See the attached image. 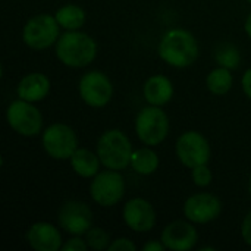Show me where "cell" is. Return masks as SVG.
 Instances as JSON below:
<instances>
[{
	"mask_svg": "<svg viewBox=\"0 0 251 251\" xmlns=\"http://www.w3.org/2000/svg\"><path fill=\"white\" fill-rule=\"evenodd\" d=\"M90 249L87 241L82 240L79 235H74L72 238H69L63 246H62V251H87Z\"/></svg>",
	"mask_w": 251,
	"mask_h": 251,
	"instance_id": "cell-25",
	"label": "cell"
},
{
	"mask_svg": "<svg viewBox=\"0 0 251 251\" xmlns=\"http://www.w3.org/2000/svg\"><path fill=\"white\" fill-rule=\"evenodd\" d=\"M125 194V179L119 171L107 169L99 172L90 185L91 199L101 207H112L118 204Z\"/></svg>",
	"mask_w": 251,
	"mask_h": 251,
	"instance_id": "cell-8",
	"label": "cell"
},
{
	"mask_svg": "<svg viewBox=\"0 0 251 251\" xmlns=\"http://www.w3.org/2000/svg\"><path fill=\"white\" fill-rule=\"evenodd\" d=\"M9 126L22 137H35L41 132L43 116L34 103L26 100H15L6 110Z\"/></svg>",
	"mask_w": 251,
	"mask_h": 251,
	"instance_id": "cell-7",
	"label": "cell"
},
{
	"mask_svg": "<svg viewBox=\"0 0 251 251\" xmlns=\"http://www.w3.org/2000/svg\"><path fill=\"white\" fill-rule=\"evenodd\" d=\"M249 1H250V3H251V0H249Z\"/></svg>",
	"mask_w": 251,
	"mask_h": 251,
	"instance_id": "cell-33",
	"label": "cell"
},
{
	"mask_svg": "<svg viewBox=\"0 0 251 251\" xmlns=\"http://www.w3.org/2000/svg\"><path fill=\"white\" fill-rule=\"evenodd\" d=\"M109 251H135L137 250V246L131 241V240H128V238H118V240H115V241H112L110 243V246H109Z\"/></svg>",
	"mask_w": 251,
	"mask_h": 251,
	"instance_id": "cell-26",
	"label": "cell"
},
{
	"mask_svg": "<svg viewBox=\"0 0 251 251\" xmlns=\"http://www.w3.org/2000/svg\"><path fill=\"white\" fill-rule=\"evenodd\" d=\"M215 59L219 66L228 69H237L241 63V54L237 46L231 43H221L215 49Z\"/></svg>",
	"mask_w": 251,
	"mask_h": 251,
	"instance_id": "cell-22",
	"label": "cell"
},
{
	"mask_svg": "<svg viewBox=\"0 0 251 251\" xmlns=\"http://www.w3.org/2000/svg\"><path fill=\"white\" fill-rule=\"evenodd\" d=\"M56 19L60 28L66 31H76L85 24V12L78 4H65L56 12Z\"/></svg>",
	"mask_w": 251,
	"mask_h": 251,
	"instance_id": "cell-20",
	"label": "cell"
},
{
	"mask_svg": "<svg viewBox=\"0 0 251 251\" xmlns=\"http://www.w3.org/2000/svg\"><path fill=\"white\" fill-rule=\"evenodd\" d=\"M191 176H193L194 184L197 187H200V188L209 187L212 184V179H213V174H212V171L209 169L207 165H200V166L193 168Z\"/></svg>",
	"mask_w": 251,
	"mask_h": 251,
	"instance_id": "cell-24",
	"label": "cell"
},
{
	"mask_svg": "<svg viewBox=\"0 0 251 251\" xmlns=\"http://www.w3.org/2000/svg\"><path fill=\"white\" fill-rule=\"evenodd\" d=\"M71 166L74 172L82 178H94L99 174L100 159L97 154L90 151L88 149H76L75 153L71 156Z\"/></svg>",
	"mask_w": 251,
	"mask_h": 251,
	"instance_id": "cell-18",
	"label": "cell"
},
{
	"mask_svg": "<svg viewBox=\"0 0 251 251\" xmlns=\"http://www.w3.org/2000/svg\"><path fill=\"white\" fill-rule=\"evenodd\" d=\"M57 222L59 226L69 235H82L93 228V212L85 203L69 200L59 209Z\"/></svg>",
	"mask_w": 251,
	"mask_h": 251,
	"instance_id": "cell-11",
	"label": "cell"
},
{
	"mask_svg": "<svg viewBox=\"0 0 251 251\" xmlns=\"http://www.w3.org/2000/svg\"><path fill=\"white\" fill-rule=\"evenodd\" d=\"M131 168L138 175H151L159 168V156L154 150L149 147L138 149L132 153L131 157Z\"/></svg>",
	"mask_w": 251,
	"mask_h": 251,
	"instance_id": "cell-19",
	"label": "cell"
},
{
	"mask_svg": "<svg viewBox=\"0 0 251 251\" xmlns=\"http://www.w3.org/2000/svg\"><path fill=\"white\" fill-rule=\"evenodd\" d=\"M78 90L82 101L96 109L104 107L113 96V85L109 76L100 71H90L84 74L79 79Z\"/></svg>",
	"mask_w": 251,
	"mask_h": 251,
	"instance_id": "cell-10",
	"label": "cell"
},
{
	"mask_svg": "<svg viewBox=\"0 0 251 251\" xmlns=\"http://www.w3.org/2000/svg\"><path fill=\"white\" fill-rule=\"evenodd\" d=\"M135 132L146 146H159L169 132V118L160 106H147L141 109L135 119Z\"/></svg>",
	"mask_w": 251,
	"mask_h": 251,
	"instance_id": "cell-4",
	"label": "cell"
},
{
	"mask_svg": "<svg viewBox=\"0 0 251 251\" xmlns=\"http://www.w3.org/2000/svg\"><path fill=\"white\" fill-rule=\"evenodd\" d=\"M232 82H234V78H232L231 69L224 68V66H219V68L213 69L207 75V79H206L209 91L216 94V96L226 94L232 88Z\"/></svg>",
	"mask_w": 251,
	"mask_h": 251,
	"instance_id": "cell-21",
	"label": "cell"
},
{
	"mask_svg": "<svg viewBox=\"0 0 251 251\" xmlns=\"http://www.w3.org/2000/svg\"><path fill=\"white\" fill-rule=\"evenodd\" d=\"M157 51L160 59L169 66L187 68L199 57V43L190 31L172 28L160 38Z\"/></svg>",
	"mask_w": 251,
	"mask_h": 251,
	"instance_id": "cell-1",
	"label": "cell"
},
{
	"mask_svg": "<svg viewBox=\"0 0 251 251\" xmlns=\"http://www.w3.org/2000/svg\"><path fill=\"white\" fill-rule=\"evenodd\" d=\"M244 28H246L247 35L251 38V13L247 16V19H246V25H244Z\"/></svg>",
	"mask_w": 251,
	"mask_h": 251,
	"instance_id": "cell-30",
	"label": "cell"
},
{
	"mask_svg": "<svg viewBox=\"0 0 251 251\" xmlns=\"http://www.w3.org/2000/svg\"><path fill=\"white\" fill-rule=\"evenodd\" d=\"M222 212L221 200L210 193H199L187 199L184 215L193 224H209L219 218Z\"/></svg>",
	"mask_w": 251,
	"mask_h": 251,
	"instance_id": "cell-12",
	"label": "cell"
},
{
	"mask_svg": "<svg viewBox=\"0 0 251 251\" xmlns=\"http://www.w3.org/2000/svg\"><path fill=\"white\" fill-rule=\"evenodd\" d=\"M59 22L56 16L49 13H38L32 16L22 29L24 43L34 50H44L57 43L59 40Z\"/></svg>",
	"mask_w": 251,
	"mask_h": 251,
	"instance_id": "cell-5",
	"label": "cell"
},
{
	"mask_svg": "<svg viewBox=\"0 0 251 251\" xmlns=\"http://www.w3.org/2000/svg\"><path fill=\"white\" fill-rule=\"evenodd\" d=\"M241 85H243V91L246 93V96L251 100V68L244 72L243 79H241Z\"/></svg>",
	"mask_w": 251,
	"mask_h": 251,
	"instance_id": "cell-28",
	"label": "cell"
},
{
	"mask_svg": "<svg viewBox=\"0 0 251 251\" xmlns=\"http://www.w3.org/2000/svg\"><path fill=\"white\" fill-rule=\"evenodd\" d=\"M132 144L119 129H109L97 141V156L106 169L122 171L131 165Z\"/></svg>",
	"mask_w": 251,
	"mask_h": 251,
	"instance_id": "cell-3",
	"label": "cell"
},
{
	"mask_svg": "<svg viewBox=\"0 0 251 251\" xmlns=\"http://www.w3.org/2000/svg\"><path fill=\"white\" fill-rule=\"evenodd\" d=\"M43 149L54 160H66L78 149L75 131L66 124H51L43 132Z\"/></svg>",
	"mask_w": 251,
	"mask_h": 251,
	"instance_id": "cell-6",
	"label": "cell"
},
{
	"mask_svg": "<svg viewBox=\"0 0 251 251\" xmlns=\"http://www.w3.org/2000/svg\"><path fill=\"white\" fill-rule=\"evenodd\" d=\"M249 190H250V194H251V178H250V182H249Z\"/></svg>",
	"mask_w": 251,
	"mask_h": 251,
	"instance_id": "cell-32",
	"label": "cell"
},
{
	"mask_svg": "<svg viewBox=\"0 0 251 251\" xmlns=\"http://www.w3.org/2000/svg\"><path fill=\"white\" fill-rule=\"evenodd\" d=\"M122 215L125 224L135 232H149L156 225V210L153 204L141 197L126 201Z\"/></svg>",
	"mask_w": 251,
	"mask_h": 251,
	"instance_id": "cell-13",
	"label": "cell"
},
{
	"mask_svg": "<svg viewBox=\"0 0 251 251\" xmlns=\"http://www.w3.org/2000/svg\"><path fill=\"white\" fill-rule=\"evenodd\" d=\"M85 241L88 247L94 251L107 250L112 243L109 234L101 228H90L88 232L85 234Z\"/></svg>",
	"mask_w": 251,
	"mask_h": 251,
	"instance_id": "cell-23",
	"label": "cell"
},
{
	"mask_svg": "<svg viewBox=\"0 0 251 251\" xmlns=\"http://www.w3.org/2000/svg\"><path fill=\"white\" fill-rule=\"evenodd\" d=\"M49 91H50V81L41 72L26 74L24 78H21L16 87L18 97L31 103L41 101L43 99L47 97Z\"/></svg>",
	"mask_w": 251,
	"mask_h": 251,
	"instance_id": "cell-16",
	"label": "cell"
},
{
	"mask_svg": "<svg viewBox=\"0 0 251 251\" xmlns=\"http://www.w3.org/2000/svg\"><path fill=\"white\" fill-rule=\"evenodd\" d=\"M200 250L201 251H215L216 249H215V247H201Z\"/></svg>",
	"mask_w": 251,
	"mask_h": 251,
	"instance_id": "cell-31",
	"label": "cell"
},
{
	"mask_svg": "<svg viewBox=\"0 0 251 251\" xmlns=\"http://www.w3.org/2000/svg\"><path fill=\"white\" fill-rule=\"evenodd\" d=\"M241 237H243L244 243L251 247V210L246 215V218L243 219V224H241Z\"/></svg>",
	"mask_w": 251,
	"mask_h": 251,
	"instance_id": "cell-27",
	"label": "cell"
},
{
	"mask_svg": "<svg viewBox=\"0 0 251 251\" xmlns=\"http://www.w3.org/2000/svg\"><path fill=\"white\" fill-rule=\"evenodd\" d=\"M165 249H166V247H165V244L162 243V240H160V241L151 240V241L146 243L144 247H143V250L144 251H163Z\"/></svg>",
	"mask_w": 251,
	"mask_h": 251,
	"instance_id": "cell-29",
	"label": "cell"
},
{
	"mask_svg": "<svg viewBox=\"0 0 251 251\" xmlns=\"http://www.w3.org/2000/svg\"><path fill=\"white\" fill-rule=\"evenodd\" d=\"M175 150L179 162L190 169L200 165H207L212 156L207 138L199 131H187L181 134L176 141Z\"/></svg>",
	"mask_w": 251,
	"mask_h": 251,
	"instance_id": "cell-9",
	"label": "cell"
},
{
	"mask_svg": "<svg viewBox=\"0 0 251 251\" xmlns=\"http://www.w3.org/2000/svg\"><path fill=\"white\" fill-rule=\"evenodd\" d=\"M143 94L149 104L163 106L169 103L174 97V85L171 79L165 75H153L146 81L143 87Z\"/></svg>",
	"mask_w": 251,
	"mask_h": 251,
	"instance_id": "cell-17",
	"label": "cell"
},
{
	"mask_svg": "<svg viewBox=\"0 0 251 251\" xmlns=\"http://www.w3.org/2000/svg\"><path fill=\"white\" fill-rule=\"evenodd\" d=\"M57 59L71 68H84L97 56V44L93 37L81 31H66L56 43Z\"/></svg>",
	"mask_w": 251,
	"mask_h": 251,
	"instance_id": "cell-2",
	"label": "cell"
},
{
	"mask_svg": "<svg viewBox=\"0 0 251 251\" xmlns=\"http://www.w3.org/2000/svg\"><path fill=\"white\" fill-rule=\"evenodd\" d=\"M162 243L172 251H188L199 241L197 229L185 221H174L162 231Z\"/></svg>",
	"mask_w": 251,
	"mask_h": 251,
	"instance_id": "cell-14",
	"label": "cell"
},
{
	"mask_svg": "<svg viewBox=\"0 0 251 251\" xmlns=\"http://www.w3.org/2000/svg\"><path fill=\"white\" fill-rule=\"evenodd\" d=\"M28 244L35 251H57L62 249V235L59 229L47 222L34 224L26 232Z\"/></svg>",
	"mask_w": 251,
	"mask_h": 251,
	"instance_id": "cell-15",
	"label": "cell"
}]
</instances>
